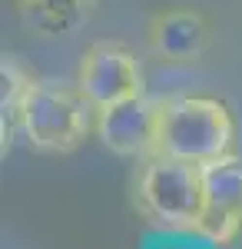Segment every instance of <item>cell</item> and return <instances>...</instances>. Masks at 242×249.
I'll list each match as a JSON object with an SVG mask.
<instances>
[{
	"label": "cell",
	"mask_w": 242,
	"mask_h": 249,
	"mask_svg": "<svg viewBox=\"0 0 242 249\" xmlns=\"http://www.w3.org/2000/svg\"><path fill=\"white\" fill-rule=\"evenodd\" d=\"M153 156H173L196 166L236 156V116L216 96L159 100Z\"/></svg>",
	"instance_id": "1"
},
{
	"label": "cell",
	"mask_w": 242,
	"mask_h": 249,
	"mask_svg": "<svg viewBox=\"0 0 242 249\" xmlns=\"http://www.w3.org/2000/svg\"><path fill=\"white\" fill-rule=\"evenodd\" d=\"M96 130V107L80 87L30 80L20 103V133L40 153H70Z\"/></svg>",
	"instance_id": "2"
},
{
	"label": "cell",
	"mask_w": 242,
	"mask_h": 249,
	"mask_svg": "<svg viewBox=\"0 0 242 249\" xmlns=\"http://www.w3.org/2000/svg\"><path fill=\"white\" fill-rule=\"evenodd\" d=\"M136 199L143 216L159 230H196L206 213L203 166L173 156H149L136 183Z\"/></svg>",
	"instance_id": "3"
},
{
	"label": "cell",
	"mask_w": 242,
	"mask_h": 249,
	"mask_svg": "<svg viewBox=\"0 0 242 249\" xmlns=\"http://www.w3.org/2000/svg\"><path fill=\"white\" fill-rule=\"evenodd\" d=\"M76 87L96 110H103L110 103H120V100L143 96V70L123 43L103 40V43H93L80 57Z\"/></svg>",
	"instance_id": "4"
},
{
	"label": "cell",
	"mask_w": 242,
	"mask_h": 249,
	"mask_svg": "<svg viewBox=\"0 0 242 249\" xmlns=\"http://www.w3.org/2000/svg\"><path fill=\"white\" fill-rule=\"evenodd\" d=\"M206 179V213L196 232L216 246H229L242 232V163L225 156L203 166Z\"/></svg>",
	"instance_id": "5"
},
{
	"label": "cell",
	"mask_w": 242,
	"mask_h": 249,
	"mask_svg": "<svg viewBox=\"0 0 242 249\" xmlns=\"http://www.w3.org/2000/svg\"><path fill=\"white\" fill-rule=\"evenodd\" d=\"M96 136L116 156H153L156 103L146 96H130L96 110Z\"/></svg>",
	"instance_id": "6"
},
{
	"label": "cell",
	"mask_w": 242,
	"mask_h": 249,
	"mask_svg": "<svg viewBox=\"0 0 242 249\" xmlns=\"http://www.w3.org/2000/svg\"><path fill=\"white\" fill-rule=\"evenodd\" d=\"M149 40L166 63H196L209 47V23L196 10H169L153 20Z\"/></svg>",
	"instance_id": "7"
},
{
	"label": "cell",
	"mask_w": 242,
	"mask_h": 249,
	"mask_svg": "<svg viewBox=\"0 0 242 249\" xmlns=\"http://www.w3.org/2000/svg\"><path fill=\"white\" fill-rule=\"evenodd\" d=\"M20 20L40 37H70L86 23L93 0H14Z\"/></svg>",
	"instance_id": "8"
},
{
	"label": "cell",
	"mask_w": 242,
	"mask_h": 249,
	"mask_svg": "<svg viewBox=\"0 0 242 249\" xmlns=\"http://www.w3.org/2000/svg\"><path fill=\"white\" fill-rule=\"evenodd\" d=\"M146 249H223V246L209 243L196 230H163L146 243Z\"/></svg>",
	"instance_id": "9"
}]
</instances>
